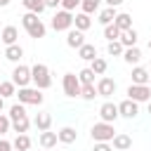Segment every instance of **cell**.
I'll return each mask as SVG.
<instances>
[{
	"instance_id": "cell-1",
	"label": "cell",
	"mask_w": 151,
	"mask_h": 151,
	"mask_svg": "<svg viewBox=\"0 0 151 151\" xmlns=\"http://www.w3.org/2000/svg\"><path fill=\"white\" fill-rule=\"evenodd\" d=\"M21 24H24V28H26V33L31 35V38H45V33H47V28H45V24L38 19V14L35 12H26L24 17H21Z\"/></svg>"
},
{
	"instance_id": "cell-2",
	"label": "cell",
	"mask_w": 151,
	"mask_h": 151,
	"mask_svg": "<svg viewBox=\"0 0 151 151\" xmlns=\"http://www.w3.org/2000/svg\"><path fill=\"white\" fill-rule=\"evenodd\" d=\"M31 80L38 90H47L52 85V76H50V68L45 64H33L31 66Z\"/></svg>"
},
{
	"instance_id": "cell-3",
	"label": "cell",
	"mask_w": 151,
	"mask_h": 151,
	"mask_svg": "<svg viewBox=\"0 0 151 151\" xmlns=\"http://www.w3.org/2000/svg\"><path fill=\"white\" fill-rule=\"evenodd\" d=\"M90 134H92L94 142H111V139L116 137V130H113V123H104V120H99V123L92 125Z\"/></svg>"
},
{
	"instance_id": "cell-4",
	"label": "cell",
	"mask_w": 151,
	"mask_h": 151,
	"mask_svg": "<svg viewBox=\"0 0 151 151\" xmlns=\"http://www.w3.org/2000/svg\"><path fill=\"white\" fill-rule=\"evenodd\" d=\"M17 97H19V101L21 104H33V106H40L42 104V94H40V90L38 87H19V92H17Z\"/></svg>"
},
{
	"instance_id": "cell-5",
	"label": "cell",
	"mask_w": 151,
	"mask_h": 151,
	"mask_svg": "<svg viewBox=\"0 0 151 151\" xmlns=\"http://www.w3.org/2000/svg\"><path fill=\"white\" fill-rule=\"evenodd\" d=\"M12 83L17 87H28L33 80H31V66H24V64H17L14 71H12Z\"/></svg>"
},
{
	"instance_id": "cell-6",
	"label": "cell",
	"mask_w": 151,
	"mask_h": 151,
	"mask_svg": "<svg viewBox=\"0 0 151 151\" xmlns=\"http://www.w3.org/2000/svg\"><path fill=\"white\" fill-rule=\"evenodd\" d=\"M61 87H64V94L66 97H80V80H78V76L76 73H64V78H61Z\"/></svg>"
},
{
	"instance_id": "cell-7",
	"label": "cell",
	"mask_w": 151,
	"mask_h": 151,
	"mask_svg": "<svg viewBox=\"0 0 151 151\" xmlns=\"http://www.w3.org/2000/svg\"><path fill=\"white\" fill-rule=\"evenodd\" d=\"M71 26H73V12L59 9V12L52 17V28H54V31H68Z\"/></svg>"
},
{
	"instance_id": "cell-8",
	"label": "cell",
	"mask_w": 151,
	"mask_h": 151,
	"mask_svg": "<svg viewBox=\"0 0 151 151\" xmlns=\"http://www.w3.org/2000/svg\"><path fill=\"white\" fill-rule=\"evenodd\" d=\"M127 97H130L132 101H137V104H139V101H149V99H151V87H149V85H134V83H132V85L127 87Z\"/></svg>"
},
{
	"instance_id": "cell-9",
	"label": "cell",
	"mask_w": 151,
	"mask_h": 151,
	"mask_svg": "<svg viewBox=\"0 0 151 151\" xmlns=\"http://www.w3.org/2000/svg\"><path fill=\"white\" fill-rule=\"evenodd\" d=\"M118 116H120L118 104H113V101H104V104L99 106V118H101L104 123H116Z\"/></svg>"
},
{
	"instance_id": "cell-10",
	"label": "cell",
	"mask_w": 151,
	"mask_h": 151,
	"mask_svg": "<svg viewBox=\"0 0 151 151\" xmlns=\"http://www.w3.org/2000/svg\"><path fill=\"white\" fill-rule=\"evenodd\" d=\"M118 111H120V116H123V118L132 120V118H137V113H139V106H137V101H132V99L127 97L125 101H120V104H118Z\"/></svg>"
},
{
	"instance_id": "cell-11",
	"label": "cell",
	"mask_w": 151,
	"mask_h": 151,
	"mask_svg": "<svg viewBox=\"0 0 151 151\" xmlns=\"http://www.w3.org/2000/svg\"><path fill=\"white\" fill-rule=\"evenodd\" d=\"M66 45L73 47V50H80V47L85 45V35H83V31H78V28H68V33H66Z\"/></svg>"
},
{
	"instance_id": "cell-12",
	"label": "cell",
	"mask_w": 151,
	"mask_h": 151,
	"mask_svg": "<svg viewBox=\"0 0 151 151\" xmlns=\"http://www.w3.org/2000/svg\"><path fill=\"white\" fill-rule=\"evenodd\" d=\"M116 92V80L113 78H99L97 83V94L99 97H111Z\"/></svg>"
},
{
	"instance_id": "cell-13",
	"label": "cell",
	"mask_w": 151,
	"mask_h": 151,
	"mask_svg": "<svg viewBox=\"0 0 151 151\" xmlns=\"http://www.w3.org/2000/svg\"><path fill=\"white\" fill-rule=\"evenodd\" d=\"M149 78H151L149 68H144V66H134L132 68V83L134 85H149Z\"/></svg>"
},
{
	"instance_id": "cell-14",
	"label": "cell",
	"mask_w": 151,
	"mask_h": 151,
	"mask_svg": "<svg viewBox=\"0 0 151 151\" xmlns=\"http://www.w3.org/2000/svg\"><path fill=\"white\" fill-rule=\"evenodd\" d=\"M21 57H24V47H21V45H17V42H14V45H7V47H5V59H7V61L19 64V61H21Z\"/></svg>"
},
{
	"instance_id": "cell-15",
	"label": "cell",
	"mask_w": 151,
	"mask_h": 151,
	"mask_svg": "<svg viewBox=\"0 0 151 151\" xmlns=\"http://www.w3.org/2000/svg\"><path fill=\"white\" fill-rule=\"evenodd\" d=\"M33 125H35L40 132H45V130H50V127H52V116H50L47 111H40V113H35Z\"/></svg>"
},
{
	"instance_id": "cell-16",
	"label": "cell",
	"mask_w": 151,
	"mask_h": 151,
	"mask_svg": "<svg viewBox=\"0 0 151 151\" xmlns=\"http://www.w3.org/2000/svg\"><path fill=\"white\" fill-rule=\"evenodd\" d=\"M38 142H40V146H42V149H54V146H57V142H59V134H57V132L45 130V132H40Z\"/></svg>"
},
{
	"instance_id": "cell-17",
	"label": "cell",
	"mask_w": 151,
	"mask_h": 151,
	"mask_svg": "<svg viewBox=\"0 0 151 151\" xmlns=\"http://www.w3.org/2000/svg\"><path fill=\"white\" fill-rule=\"evenodd\" d=\"M73 26L78 28V31H87L90 26H92V19H90V14H85V12H78V14H73Z\"/></svg>"
},
{
	"instance_id": "cell-18",
	"label": "cell",
	"mask_w": 151,
	"mask_h": 151,
	"mask_svg": "<svg viewBox=\"0 0 151 151\" xmlns=\"http://www.w3.org/2000/svg\"><path fill=\"white\" fill-rule=\"evenodd\" d=\"M57 134H59V142H61V144H73V142L78 139V132H76V127H71V125L61 127Z\"/></svg>"
},
{
	"instance_id": "cell-19",
	"label": "cell",
	"mask_w": 151,
	"mask_h": 151,
	"mask_svg": "<svg viewBox=\"0 0 151 151\" xmlns=\"http://www.w3.org/2000/svg\"><path fill=\"white\" fill-rule=\"evenodd\" d=\"M111 142H113V149H116V151H127V149L132 146V137H130V134H123V132L116 134Z\"/></svg>"
},
{
	"instance_id": "cell-20",
	"label": "cell",
	"mask_w": 151,
	"mask_h": 151,
	"mask_svg": "<svg viewBox=\"0 0 151 151\" xmlns=\"http://www.w3.org/2000/svg\"><path fill=\"white\" fill-rule=\"evenodd\" d=\"M0 33H2V42H5V45H14V42H17V38H19L17 26H5Z\"/></svg>"
},
{
	"instance_id": "cell-21",
	"label": "cell",
	"mask_w": 151,
	"mask_h": 151,
	"mask_svg": "<svg viewBox=\"0 0 151 151\" xmlns=\"http://www.w3.org/2000/svg\"><path fill=\"white\" fill-rule=\"evenodd\" d=\"M137 31L134 28H127V31H123L120 33V42H123V47H134L137 45Z\"/></svg>"
},
{
	"instance_id": "cell-22",
	"label": "cell",
	"mask_w": 151,
	"mask_h": 151,
	"mask_svg": "<svg viewBox=\"0 0 151 151\" xmlns=\"http://www.w3.org/2000/svg\"><path fill=\"white\" fill-rule=\"evenodd\" d=\"M116 14H118V12H116V7H106V9H101V12H99V19H97V21H99L101 26H109V24H113Z\"/></svg>"
},
{
	"instance_id": "cell-23",
	"label": "cell",
	"mask_w": 151,
	"mask_h": 151,
	"mask_svg": "<svg viewBox=\"0 0 151 151\" xmlns=\"http://www.w3.org/2000/svg\"><path fill=\"white\" fill-rule=\"evenodd\" d=\"M113 24H116L120 31H127V28H132V17H130L127 12H120V14H116Z\"/></svg>"
},
{
	"instance_id": "cell-24",
	"label": "cell",
	"mask_w": 151,
	"mask_h": 151,
	"mask_svg": "<svg viewBox=\"0 0 151 151\" xmlns=\"http://www.w3.org/2000/svg\"><path fill=\"white\" fill-rule=\"evenodd\" d=\"M78 57H80V59H85V61H92V59H97V47H94V45H90V42H85V45L78 50Z\"/></svg>"
},
{
	"instance_id": "cell-25",
	"label": "cell",
	"mask_w": 151,
	"mask_h": 151,
	"mask_svg": "<svg viewBox=\"0 0 151 151\" xmlns=\"http://www.w3.org/2000/svg\"><path fill=\"white\" fill-rule=\"evenodd\" d=\"M123 59L127 61V64H139V59H142V52H139V47L134 45V47H125V52H123Z\"/></svg>"
},
{
	"instance_id": "cell-26",
	"label": "cell",
	"mask_w": 151,
	"mask_h": 151,
	"mask_svg": "<svg viewBox=\"0 0 151 151\" xmlns=\"http://www.w3.org/2000/svg\"><path fill=\"white\" fill-rule=\"evenodd\" d=\"M28 127H31L28 116H24V118H19V120H12V130H14L17 134H26V132H28Z\"/></svg>"
},
{
	"instance_id": "cell-27",
	"label": "cell",
	"mask_w": 151,
	"mask_h": 151,
	"mask_svg": "<svg viewBox=\"0 0 151 151\" xmlns=\"http://www.w3.org/2000/svg\"><path fill=\"white\" fill-rule=\"evenodd\" d=\"M21 5L28 9V12H35V14H40V12H45V0H21Z\"/></svg>"
},
{
	"instance_id": "cell-28",
	"label": "cell",
	"mask_w": 151,
	"mask_h": 151,
	"mask_svg": "<svg viewBox=\"0 0 151 151\" xmlns=\"http://www.w3.org/2000/svg\"><path fill=\"white\" fill-rule=\"evenodd\" d=\"M12 146H14L17 151H28V149H31V137H28V134H17V139L12 142Z\"/></svg>"
},
{
	"instance_id": "cell-29",
	"label": "cell",
	"mask_w": 151,
	"mask_h": 151,
	"mask_svg": "<svg viewBox=\"0 0 151 151\" xmlns=\"http://www.w3.org/2000/svg\"><path fill=\"white\" fill-rule=\"evenodd\" d=\"M120 33H123V31H120L116 24H109V26H104V38H106L109 42H111V40H120Z\"/></svg>"
},
{
	"instance_id": "cell-30",
	"label": "cell",
	"mask_w": 151,
	"mask_h": 151,
	"mask_svg": "<svg viewBox=\"0 0 151 151\" xmlns=\"http://www.w3.org/2000/svg\"><path fill=\"white\" fill-rule=\"evenodd\" d=\"M26 116V104H12L9 106V120H19V118H24Z\"/></svg>"
},
{
	"instance_id": "cell-31",
	"label": "cell",
	"mask_w": 151,
	"mask_h": 151,
	"mask_svg": "<svg viewBox=\"0 0 151 151\" xmlns=\"http://www.w3.org/2000/svg\"><path fill=\"white\" fill-rule=\"evenodd\" d=\"M14 94H17V85L12 80H2L0 83V97L7 99V97H14Z\"/></svg>"
},
{
	"instance_id": "cell-32",
	"label": "cell",
	"mask_w": 151,
	"mask_h": 151,
	"mask_svg": "<svg viewBox=\"0 0 151 151\" xmlns=\"http://www.w3.org/2000/svg\"><path fill=\"white\" fill-rule=\"evenodd\" d=\"M106 52H109L111 57H123L125 47H123V42H120V40H111V42L106 45Z\"/></svg>"
},
{
	"instance_id": "cell-33",
	"label": "cell",
	"mask_w": 151,
	"mask_h": 151,
	"mask_svg": "<svg viewBox=\"0 0 151 151\" xmlns=\"http://www.w3.org/2000/svg\"><path fill=\"white\" fill-rule=\"evenodd\" d=\"M80 97H83L85 101H92L94 97H99V94H97V85H94V83H92V85H83V87H80Z\"/></svg>"
},
{
	"instance_id": "cell-34",
	"label": "cell",
	"mask_w": 151,
	"mask_h": 151,
	"mask_svg": "<svg viewBox=\"0 0 151 151\" xmlns=\"http://www.w3.org/2000/svg\"><path fill=\"white\" fill-rule=\"evenodd\" d=\"M94 76H97V73H94L92 68H83V71L78 73V80H80V85H92V83H94Z\"/></svg>"
},
{
	"instance_id": "cell-35",
	"label": "cell",
	"mask_w": 151,
	"mask_h": 151,
	"mask_svg": "<svg viewBox=\"0 0 151 151\" xmlns=\"http://www.w3.org/2000/svg\"><path fill=\"white\" fill-rule=\"evenodd\" d=\"M99 5H101V0H83V2H80V9H83L85 14H94V12L99 9Z\"/></svg>"
},
{
	"instance_id": "cell-36",
	"label": "cell",
	"mask_w": 151,
	"mask_h": 151,
	"mask_svg": "<svg viewBox=\"0 0 151 151\" xmlns=\"http://www.w3.org/2000/svg\"><path fill=\"white\" fill-rule=\"evenodd\" d=\"M97 76H101V73H106V68H109V64H106V59H101V57H97V59H92V66H90Z\"/></svg>"
},
{
	"instance_id": "cell-37",
	"label": "cell",
	"mask_w": 151,
	"mask_h": 151,
	"mask_svg": "<svg viewBox=\"0 0 151 151\" xmlns=\"http://www.w3.org/2000/svg\"><path fill=\"white\" fill-rule=\"evenodd\" d=\"M9 127H12V120H9V116H2V113H0V134L9 132Z\"/></svg>"
},
{
	"instance_id": "cell-38",
	"label": "cell",
	"mask_w": 151,
	"mask_h": 151,
	"mask_svg": "<svg viewBox=\"0 0 151 151\" xmlns=\"http://www.w3.org/2000/svg\"><path fill=\"white\" fill-rule=\"evenodd\" d=\"M80 2H83V0H61V7L68 9V12H73L76 7H80Z\"/></svg>"
},
{
	"instance_id": "cell-39",
	"label": "cell",
	"mask_w": 151,
	"mask_h": 151,
	"mask_svg": "<svg viewBox=\"0 0 151 151\" xmlns=\"http://www.w3.org/2000/svg\"><path fill=\"white\" fill-rule=\"evenodd\" d=\"M92 151H113V146L109 142H94V149Z\"/></svg>"
},
{
	"instance_id": "cell-40",
	"label": "cell",
	"mask_w": 151,
	"mask_h": 151,
	"mask_svg": "<svg viewBox=\"0 0 151 151\" xmlns=\"http://www.w3.org/2000/svg\"><path fill=\"white\" fill-rule=\"evenodd\" d=\"M14 146H12V142H7V139H0V151H12Z\"/></svg>"
},
{
	"instance_id": "cell-41",
	"label": "cell",
	"mask_w": 151,
	"mask_h": 151,
	"mask_svg": "<svg viewBox=\"0 0 151 151\" xmlns=\"http://www.w3.org/2000/svg\"><path fill=\"white\" fill-rule=\"evenodd\" d=\"M45 5H47V7H59L61 0H45Z\"/></svg>"
},
{
	"instance_id": "cell-42",
	"label": "cell",
	"mask_w": 151,
	"mask_h": 151,
	"mask_svg": "<svg viewBox=\"0 0 151 151\" xmlns=\"http://www.w3.org/2000/svg\"><path fill=\"white\" fill-rule=\"evenodd\" d=\"M123 2H125V0H106L109 7H118V5H123Z\"/></svg>"
},
{
	"instance_id": "cell-43",
	"label": "cell",
	"mask_w": 151,
	"mask_h": 151,
	"mask_svg": "<svg viewBox=\"0 0 151 151\" xmlns=\"http://www.w3.org/2000/svg\"><path fill=\"white\" fill-rule=\"evenodd\" d=\"M9 5V0H0V7H7Z\"/></svg>"
},
{
	"instance_id": "cell-44",
	"label": "cell",
	"mask_w": 151,
	"mask_h": 151,
	"mask_svg": "<svg viewBox=\"0 0 151 151\" xmlns=\"http://www.w3.org/2000/svg\"><path fill=\"white\" fill-rule=\"evenodd\" d=\"M2 106H5V97H0V111H2Z\"/></svg>"
},
{
	"instance_id": "cell-45",
	"label": "cell",
	"mask_w": 151,
	"mask_h": 151,
	"mask_svg": "<svg viewBox=\"0 0 151 151\" xmlns=\"http://www.w3.org/2000/svg\"><path fill=\"white\" fill-rule=\"evenodd\" d=\"M149 113H151V99H149Z\"/></svg>"
},
{
	"instance_id": "cell-46",
	"label": "cell",
	"mask_w": 151,
	"mask_h": 151,
	"mask_svg": "<svg viewBox=\"0 0 151 151\" xmlns=\"http://www.w3.org/2000/svg\"><path fill=\"white\" fill-rule=\"evenodd\" d=\"M42 151H52V149H42Z\"/></svg>"
},
{
	"instance_id": "cell-47",
	"label": "cell",
	"mask_w": 151,
	"mask_h": 151,
	"mask_svg": "<svg viewBox=\"0 0 151 151\" xmlns=\"http://www.w3.org/2000/svg\"><path fill=\"white\" fill-rule=\"evenodd\" d=\"M149 87H151V78H149Z\"/></svg>"
},
{
	"instance_id": "cell-48",
	"label": "cell",
	"mask_w": 151,
	"mask_h": 151,
	"mask_svg": "<svg viewBox=\"0 0 151 151\" xmlns=\"http://www.w3.org/2000/svg\"><path fill=\"white\" fill-rule=\"evenodd\" d=\"M149 71H151V61H149Z\"/></svg>"
},
{
	"instance_id": "cell-49",
	"label": "cell",
	"mask_w": 151,
	"mask_h": 151,
	"mask_svg": "<svg viewBox=\"0 0 151 151\" xmlns=\"http://www.w3.org/2000/svg\"><path fill=\"white\" fill-rule=\"evenodd\" d=\"M0 42H2V33H0Z\"/></svg>"
},
{
	"instance_id": "cell-50",
	"label": "cell",
	"mask_w": 151,
	"mask_h": 151,
	"mask_svg": "<svg viewBox=\"0 0 151 151\" xmlns=\"http://www.w3.org/2000/svg\"><path fill=\"white\" fill-rule=\"evenodd\" d=\"M149 50H151V40H149Z\"/></svg>"
},
{
	"instance_id": "cell-51",
	"label": "cell",
	"mask_w": 151,
	"mask_h": 151,
	"mask_svg": "<svg viewBox=\"0 0 151 151\" xmlns=\"http://www.w3.org/2000/svg\"><path fill=\"white\" fill-rule=\"evenodd\" d=\"M0 83H2V80H0Z\"/></svg>"
}]
</instances>
